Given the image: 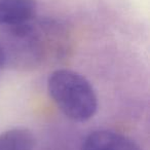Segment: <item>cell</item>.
I'll return each mask as SVG.
<instances>
[{"label":"cell","instance_id":"cell-6","mask_svg":"<svg viewBox=\"0 0 150 150\" xmlns=\"http://www.w3.org/2000/svg\"><path fill=\"white\" fill-rule=\"evenodd\" d=\"M3 67V60H2V56H1V52H0V68Z\"/></svg>","mask_w":150,"mask_h":150},{"label":"cell","instance_id":"cell-1","mask_svg":"<svg viewBox=\"0 0 150 150\" xmlns=\"http://www.w3.org/2000/svg\"><path fill=\"white\" fill-rule=\"evenodd\" d=\"M46 27L31 22L3 27L0 31V52L3 66L29 70L39 66L48 54L52 42Z\"/></svg>","mask_w":150,"mask_h":150},{"label":"cell","instance_id":"cell-4","mask_svg":"<svg viewBox=\"0 0 150 150\" xmlns=\"http://www.w3.org/2000/svg\"><path fill=\"white\" fill-rule=\"evenodd\" d=\"M35 11L34 0H0V26L8 27L31 22Z\"/></svg>","mask_w":150,"mask_h":150},{"label":"cell","instance_id":"cell-5","mask_svg":"<svg viewBox=\"0 0 150 150\" xmlns=\"http://www.w3.org/2000/svg\"><path fill=\"white\" fill-rule=\"evenodd\" d=\"M35 137L31 131L16 127L0 134V150H33Z\"/></svg>","mask_w":150,"mask_h":150},{"label":"cell","instance_id":"cell-2","mask_svg":"<svg viewBox=\"0 0 150 150\" xmlns=\"http://www.w3.org/2000/svg\"><path fill=\"white\" fill-rule=\"evenodd\" d=\"M47 90L61 111L75 121L92 118L98 108L96 93L86 77L68 69H59L50 75Z\"/></svg>","mask_w":150,"mask_h":150},{"label":"cell","instance_id":"cell-3","mask_svg":"<svg viewBox=\"0 0 150 150\" xmlns=\"http://www.w3.org/2000/svg\"><path fill=\"white\" fill-rule=\"evenodd\" d=\"M81 150H141L132 139L110 131H96L84 139Z\"/></svg>","mask_w":150,"mask_h":150}]
</instances>
